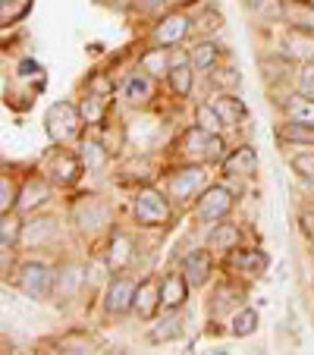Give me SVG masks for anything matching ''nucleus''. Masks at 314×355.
Instances as JSON below:
<instances>
[{"instance_id": "obj_1", "label": "nucleus", "mask_w": 314, "mask_h": 355, "mask_svg": "<svg viewBox=\"0 0 314 355\" xmlns=\"http://www.w3.org/2000/svg\"><path fill=\"white\" fill-rule=\"evenodd\" d=\"M176 157H180L182 164H220L223 157H227V151H223V135L217 132H207V129L201 126H189L182 129V135L176 139Z\"/></svg>"}, {"instance_id": "obj_2", "label": "nucleus", "mask_w": 314, "mask_h": 355, "mask_svg": "<svg viewBox=\"0 0 314 355\" xmlns=\"http://www.w3.org/2000/svg\"><path fill=\"white\" fill-rule=\"evenodd\" d=\"M170 195L157 186H141L132 195V217L139 227H167L173 217V205Z\"/></svg>"}, {"instance_id": "obj_3", "label": "nucleus", "mask_w": 314, "mask_h": 355, "mask_svg": "<svg viewBox=\"0 0 314 355\" xmlns=\"http://www.w3.org/2000/svg\"><path fill=\"white\" fill-rule=\"evenodd\" d=\"M110 223H114V208L101 195H82L73 205V227L79 236L94 239V236L107 233Z\"/></svg>"}, {"instance_id": "obj_4", "label": "nucleus", "mask_w": 314, "mask_h": 355, "mask_svg": "<svg viewBox=\"0 0 314 355\" xmlns=\"http://www.w3.org/2000/svg\"><path fill=\"white\" fill-rule=\"evenodd\" d=\"M82 126H85V116H82V110L76 107L73 101H57L44 114L47 139L54 141V145H69L73 139H79Z\"/></svg>"}, {"instance_id": "obj_5", "label": "nucleus", "mask_w": 314, "mask_h": 355, "mask_svg": "<svg viewBox=\"0 0 314 355\" xmlns=\"http://www.w3.org/2000/svg\"><path fill=\"white\" fill-rule=\"evenodd\" d=\"M41 173L54 182V186L73 189L76 182L82 180V173H85V164H82V157L76 155V151H67V145H57L44 155V161H41Z\"/></svg>"}, {"instance_id": "obj_6", "label": "nucleus", "mask_w": 314, "mask_h": 355, "mask_svg": "<svg viewBox=\"0 0 314 355\" xmlns=\"http://www.w3.org/2000/svg\"><path fill=\"white\" fill-rule=\"evenodd\" d=\"M207 189V170L204 164H182V167L170 170L164 180V192L173 201H195Z\"/></svg>"}, {"instance_id": "obj_7", "label": "nucleus", "mask_w": 314, "mask_h": 355, "mask_svg": "<svg viewBox=\"0 0 314 355\" xmlns=\"http://www.w3.org/2000/svg\"><path fill=\"white\" fill-rule=\"evenodd\" d=\"M16 286H19V293L26 295V299L44 302L54 295L57 274H54V268L44 261H26L19 268V274H16Z\"/></svg>"}, {"instance_id": "obj_8", "label": "nucleus", "mask_w": 314, "mask_h": 355, "mask_svg": "<svg viewBox=\"0 0 314 355\" xmlns=\"http://www.w3.org/2000/svg\"><path fill=\"white\" fill-rule=\"evenodd\" d=\"M189 35H195V19L189 13H182V10H173V13L157 16L148 38L157 47H180L189 41Z\"/></svg>"}, {"instance_id": "obj_9", "label": "nucleus", "mask_w": 314, "mask_h": 355, "mask_svg": "<svg viewBox=\"0 0 314 355\" xmlns=\"http://www.w3.org/2000/svg\"><path fill=\"white\" fill-rule=\"evenodd\" d=\"M233 205H236V195L229 192L227 186H207L204 192L195 198V217H198V223H204V227H214V223L227 220Z\"/></svg>"}, {"instance_id": "obj_10", "label": "nucleus", "mask_w": 314, "mask_h": 355, "mask_svg": "<svg viewBox=\"0 0 314 355\" xmlns=\"http://www.w3.org/2000/svg\"><path fill=\"white\" fill-rule=\"evenodd\" d=\"M280 54L293 63H302V67L314 63V35L286 26V32L280 35Z\"/></svg>"}, {"instance_id": "obj_11", "label": "nucleus", "mask_w": 314, "mask_h": 355, "mask_svg": "<svg viewBox=\"0 0 314 355\" xmlns=\"http://www.w3.org/2000/svg\"><path fill=\"white\" fill-rule=\"evenodd\" d=\"M189 293H192V283L186 280V274H182L180 268L167 270V274L161 277V309H164V315H167V311H180L189 302Z\"/></svg>"}, {"instance_id": "obj_12", "label": "nucleus", "mask_w": 314, "mask_h": 355, "mask_svg": "<svg viewBox=\"0 0 314 355\" xmlns=\"http://www.w3.org/2000/svg\"><path fill=\"white\" fill-rule=\"evenodd\" d=\"M135 289L139 283H132L129 277H116V280L107 283V293H104V311L114 318L120 315H129L135 305Z\"/></svg>"}, {"instance_id": "obj_13", "label": "nucleus", "mask_w": 314, "mask_h": 355, "mask_svg": "<svg viewBox=\"0 0 314 355\" xmlns=\"http://www.w3.org/2000/svg\"><path fill=\"white\" fill-rule=\"evenodd\" d=\"M180 270L186 274V280L195 286H204L214 274V252L211 248H192L189 255L180 258Z\"/></svg>"}, {"instance_id": "obj_14", "label": "nucleus", "mask_w": 314, "mask_h": 355, "mask_svg": "<svg viewBox=\"0 0 314 355\" xmlns=\"http://www.w3.org/2000/svg\"><path fill=\"white\" fill-rule=\"evenodd\" d=\"M132 311L139 315V321H154V318L161 315V277H145L135 289V305Z\"/></svg>"}, {"instance_id": "obj_15", "label": "nucleus", "mask_w": 314, "mask_h": 355, "mask_svg": "<svg viewBox=\"0 0 314 355\" xmlns=\"http://www.w3.org/2000/svg\"><path fill=\"white\" fill-rule=\"evenodd\" d=\"M220 167H223V173H227V176L248 180V176L258 173V155H254L252 145H239V148H233V151L223 157Z\"/></svg>"}, {"instance_id": "obj_16", "label": "nucleus", "mask_w": 314, "mask_h": 355, "mask_svg": "<svg viewBox=\"0 0 314 355\" xmlns=\"http://www.w3.org/2000/svg\"><path fill=\"white\" fill-rule=\"evenodd\" d=\"M51 186H54V182L47 180L44 173H32L26 180V186L19 189V205H16V211H35V208H41V205H47V201H51Z\"/></svg>"}, {"instance_id": "obj_17", "label": "nucleus", "mask_w": 314, "mask_h": 355, "mask_svg": "<svg viewBox=\"0 0 314 355\" xmlns=\"http://www.w3.org/2000/svg\"><path fill=\"white\" fill-rule=\"evenodd\" d=\"M170 51H173V47L151 44L148 51H141L139 54V69L141 73H148L151 79H167L170 69H173V63H176V57L170 54Z\"/></svg>"}, {"instance_id": "obj_18", "label": "nucleus", "mask_w": 314, "mask_h": 355, "mask_svg": "<svg viewBox=\"0 0 314 355\" xmlns=\"http://www.w3.org/2000/svg\"><path fill=\"white\" fill-rule=\"evenodd\" d=\"M227 268L229 270H239V274L245 277H258L261 270L268 268V255L261 252V248H233V252H227Z\"/></svg>"}, {"instance_id": "obj_19", "label": "nucleus", "mask_w": 314, "mask_h": 355, "mask_svg": "<svg viewBox=\"0 0 314 355\" xmlns=\"http://www.w3.org/2000/svg\"><path fill=\"white\" fill-rule=\"evenodd\" d=\"M195 63H192V57L189 54H176V63H173V69H170V76H167V85H170V92L176 94V98H189L192 94V88H195Z\"/></svg>"}, {"instance_id": "obj_20", "label": "nucleus", "mask_w": 314, "mask_h": 355, "mask_svg": "<svg viewBox=\"0 0 314 355\" xmlns=\"http://www.w3.org/2000/svg\"><path fill=\"white\" fill-rule=\"evenodd\" d=\"M242 245V230L239 223H229V220H220L211 227V236H207V248L214 252V255H227L233 248Z\"/></svg>"}, {"instance_id": "obj_21", "label": "nucleus", "mask_w": 314, "mask_h": 355, "mask_svg": "<svg viewBox=\"0 0 314 355\" xmlns=\"http://www.w3.org/2000/svg\"><path fill=\"white\" fill-rule=\"evenodd\" d=\"M110 98L114 94L110 92H98V88H88L85 94H82V116H85L88 126H101V123L107 120V110H110Z\"/></svg>"}, {"instance_id": "obj_22", "label": "nucleus", "mask_w": 314, "mask_h": 355, "mask_svg": "<svg viewBox=\"0 0 314 355\" xmlns=\"http://www.w3.org/2000/svg\"><path fill=\"white\" fill-rule=\"evenodd\" d=\"M57 239V220L51 217H32L28 223H22V245L35 248V245H51Z\"/></svg>"}, {"instance_id": "obj_23", "label": "nucleus", "mask_w": 314, "mask_h": 355, "mask_svg": "<svg viewBox=\"0 0 314 355\" xmlns=\"http://www.w3.org/2000/svg\"><path fill=\"white\" fill-rule=\"evenodd\" d=\"M283 22L314 35V0H283Z\"/></svg>"}, {"instance_id": "obj_24", "label": "nucleus", "mask_w": 314, "mask_h": 355, "mask_svg": "<svg viewBox=\"0 0 314 355\" xmlns=\"http://www.w3.org/2000/svg\"><path fill=\"white\" fill-rule=\"evenodd\" d=\"M154 82L157 79H151L148 73H132L126 79V85H123V98L132 104V107H145V104H151V98H154Z\"/></svg>"}, {"instance_id": "obj_25", "label": "nucleus", "mask_w": 314, "mask_h": 355, "mask_svg": "<svg viewBox=\"0 0 314 355\" xmlns=\"http://www.w3.org/2000/svg\"><path fill=\"white\" fill-rule=\"evenodd\" d=\"M242 289H239V283H233V280H223V283H217L214 286V295H211V315H223V311H239L242 309Z\"/></svg>"}, {"instance_id": "obj_26", "label": "nucleus", "mask_w": 314, "mask_h": 355, "mask_svg": "<svg viewBox=\"0 0 314 355\" xmlns=\"http://www.w3.org/2000/svg\"><path fill=\"white\" fill-rule=\"evenodd\" d=\"M189 57H192V63H195L198 73H214L217 63H220V57H223V47L217 44L214 38H201L198 44L189 51Z\"/></svg>"}, {"instance_id": "obj_27", "label": "nucleus", "mask_w": 314, "mask_h": 355, "mask_svg": "<svg viewBox=\"0 0 314 355\" xmlns=\"http://www.w3.org/2000/svg\"><path fill=\"white\" fill-rule=\"evenodd\" d=\"M211 104L217 107V114H220V120H223V126L227 129H236L242 120H245V104H242L233 92H220Z\"/></svg>"}, {"instance_id": "obj_28", "label": "nucleus", "mask_w": 314, "mask_h": 355, "mask_svg": "<svg viewBox=\"0 0 314 355\" xmlns=\"http://www.w3.org/2000/svg\"><path fill=\"white\" fill-rule=\"evenodd\" d=\"M135 258V248H132V239H129L126 233H114V239H110V252H107V264L114 274H120V270H126L129 264H132Z\"/></svg>"}, {"instance_id": "obj_29", "label": "nucleus", "mask_w": 314, "mask_h": 355, "mask_svg": "<svg viewBox=\"0 0 314 355\" xmlns=\"http://www.w3.org/2000/svg\"><path fill=\"white\" fill-rule=\"evenodd\" d=\"M277 135H280V141H289V145H305V148H314V126H311V123L286 120V123H280Z\"/></svg>"}, {"instance_id": "obj_30", "label": "nucleus", "mask_w": 314, "mask_h": 355, "mask_svg": "<svg viewBox=\"0 0 314 355\" xmlns=\"http://www.w3.org/2000/svg\"><path fill=\"white\" fill-rule=\"evenodd\" d=\"M182 336V318L176 311H167V318H161L157 324H151L148 330V340L151 343H173Z\"/></svg>"}, {"instance_id": "obj_31", "label": "nucleus", "mask_w": 314, "mask_h": 355, "mask_svg": "<svg viewBox=\"0 0 314 355\" xmlns=\"http://www.w3.org/2000/svg\"><path fill=\"white\" fill-rule=\"evenodd\" d=\"M19 242H22L19 211H7V214L0 217V245H3V252H13Z\"/></svg>"}, {"instance_id": "obj_32", "label": "nucleus", "mask_w": 314, "mask_h": 355, "mask_svg": "<svg viewBox=\"0 0 314 355\" xmlns=\"http://www.w3.org/2000/svg\"><path fill=\"white\" fill-rule=\"evenodd\" d=\"M79 157H82V164H85L91 173H98V170H104V164H107L110 148H104L98 139H85V141H82Z\"/></svg>"}, {"instance_id": "obj_33", "label": "nucleus", "mask_w": 314, "mask_h": 355, "mask_svg": "<svg viewBox=\"0 0 314 355\" xmlns=\"http://www.w3.org/2000/svg\"><path fill=\"white\" fill-rule=\"evenodd\" d=\"M286 120H299V123H311L314 126V98L295 92L293 98L286 101Z\"/></svg>"}, {"instance_id": "obj_34", "label": "nucleus", "mask_w": 314, "mask_h": 355, "mask_svg": "<svg viewBox=\"0 0 314 355\" xmlns=\"http://www.w3.org/2000/svg\"><path fill=\"white\" fill-rule=\"evenodd\" d=\"M254 330H258V311L248 309V305H242L239 311H233V318H229V334L233 336H252Z\"/></svg>"}, {"instance_id": "obj_35", "label": "nucleus", "mask_w": 314, "mask_h": 355, "mask_svg": "<svg viewBox=\"0 0 314 355\" xmlns=\"http://www.w3.org/2000/svg\"><path fill=\"white\" fill-rule=\"evenodd\" d=\"M98 343L91 340L88 334H67V336H60V343H57V352H67V355H82V352H98Z\"/></svg>"}, {"instance_id": "obj_36", "label": "nucleus", "mask_w": 314, "mask_h": 355, "mask_svg": "<svg viewBox=\"0 0 314 355\" xmlns=\"http://www.w3.org/2000/svg\"><path fill=\"white\" fill-rule=\"evenodd\" d=\"M195 126L207 129V132H217V135H223V129H227L211 101H204V104H198V107H195Z\"/></svg>"}, {"instance_id": "obj_37", "label": "nucleus", "mask_w": 314, "mask_h": 355, "mask_svg": "<svg viewBox=\"0 0 314 355\" xmlns=\"http://www.w3.org/2000/svg\"><path fill=\"white\" fill-rule=\"evenodd\" d=\"M32 10V0H0V19L3 26H13Z\"/></svg>"}, {"instance_id": "obj_38", "label": "nucleus", "mask_w": 314, "mask_h": 355, "mask_svg": "<svg viewBox=\"0 0 314 355\" xmlns=\"http://www.w3.org/2000/svg\"><path fill=\"white\" fill-rule=\"evenodd\" d=\"M16 205H19V189H16V182L10 180V173H3L0 176V214L16 211Z\"/></svg>"}, {"instance_id": "obj_39", "label": "nucleus", "mask_w": 314, "mask_h": 355, "mask_svg": "<svg viewBox=\"0 0 314 355\" xmlns=\"http://www.w3.org/2000/svg\"><path fill=\"white\" fill-rule=\"evenodd\" d=\"M195 19V35H211V32H220V26H223V16L217 13V10H204L201 16H192Z\"/></svg>"}, {"instance_id": "obj_40", "label": "nucleus", "mask_w": 314, "mask_h": 355, "mask_svg": "<svg viewBox=\"0 0 314 355\" xmlns=\"http://www.w3.org/2000/svg\"><path fill=\"white\" fill-rule=\"evenodd\" d=\"M289 167H293L305 182H311L314 186V151L311 155H295L293 161H289Z\"/></svg>"}, {"instance_id": "obj_41", "label": "nucleus", "mask_w": 314, "mask_h": 355, "mask_svg": "<svg viewBox=\"0 0 314 355\" xmlns=\"http://www.w3.org/2000/svg\"><path fill=\"white\" fill-rule=\"evenodd\" d=\"M207 76H211V82H214L217 88H239V82H242L236 69H220V67H217L214 73H207Z\"/></svg>"}, {"instance_id": "obj_42", "label": "nucleus", "mask_w": 314, "mask_h": 355, "mask_svg": "<svg viewBox=\"0 0 314 355\" xmlns=\"http://www.w3.org/2000/svg\"><path fill=\"white\" fill-rule=\"evenodd\" d=\"M295 85H299V92H302V94L314 98V63L302 67V73H299V79H295Z\"/></svg>"}, {"instance_id": "obj_43", "label": "nucleus", "mask_w": 314, "mask_h": 355, "mask_svg": "<svg viewBox=\"0 0 314 355\" xmlns=\"http://www.w3.org/2000/svg\"><path fill=\"white\" fill-rule=\"evenodd\" d=\"M35 69H41L35 60H22V63H19V76H32Z\"/></svg>"}, {"instance_id": "obj_44", "label": "nucleus", "mask_w": 314, "mask_h": 355, "mask_svg": "<svg viewBox=\"0 0 314 355\" xmlns=\"http://www.w3.org/2000/svg\"><path fill=\"white\" fill-rule=\"evenodd\" d=\"M302 220H305V230H308V236H311V242H314V214H305Z\"/></svg>"}, {"instance_id": "obj_45", "label": "nucleus", "mask_w": 314, "mask_h": 355, "mask_svg": "<svg viewBox=\"0 0 314 355\" xmlns=\"http://www.w3.org/2000/svg\"><path fill=\"white\" fill-rule=\"evenodd\" d=\"M182 3H189V0H167V7H182Z\"/></svg>"}]
</instances>
